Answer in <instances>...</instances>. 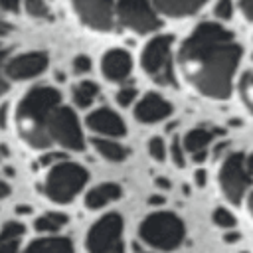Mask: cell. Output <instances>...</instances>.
I'll use <instances>...</instances> for the list:
<instances>
[{
    "instance_id": "obj_1",
    "label": "cell",
    "mask_w": 253,
    "mask_h": 253,
    "mask_svg": "<svg viewBox=\"0 0 253 253\" xmlns=\"http://www.w3.org/2000/svg\"><path fill=\"white\" fill-rule=\"evenodd\" d=\"M176 61L194 91L210 99H225L241 61V45L221 24L202 22L182 42Z\"/></svg>"
},
{
    "instance_id": "obj_2",
    "label": "cell",
    "mask_w": 253,
    "mask_h": 253,
    "mask_svg": "<svg viewBox=\"0 0 253 253\" xmlns=\"http://www.w3.org/2000/svg\"><path fill=\"white\" fill-rule=\"evenodd\" d=\"M61 103V95L55 87L40 85L32 87L16 107V128L20 138L32 148H47L51 144L47 136V119Z\"/></svg>"
},
{
    "instance_id": "obj_3",
    "label": "cell",
    "mask_w": 253,
    "mask_h": 253,
    "mask_svg": "<svg viewBox=\"0 0 253 253\" xmlns=\"http://www.w3.org/2000/svg\"><path fill=\"white\" fill-rule=\"evenodd\" d=\"M87 180H89V174L81 164L59 160L49 168L45 176L43 194L47 196V200L55 204H67L83 190Z\"/></svg>"
},
{
    "instance_id": "obj_4",
    "label": "cell",
    "mask_w": 253,
    "mask_h": 253,
    "mask_svg": "<svg viewBox=\"0 0 253 253\" xmlns=\"http://www.w3.org/2000/svg\"><path fill=\"white\" fill-rule=\"evenodd\" d=\"M140 239L154 249L172 251L184 239V223L172 211H154L146 215L138 227Z\"/></svg>"
},
{
    "instance_id": "obj_5",
    "label": "cell",
    "mask_w": 253,
    "mask_h": 253,
    "mask_svg": "<svg viewBox=\"0 0 253 253\" xmlns=\"http://www.w3.org/2000/svg\"><path fill=\"white\" fill-rule=\"evenodd\" d=\"M172 36H156L140 53L142 71L158 85H176L172 69Z\"/></svg>"
},
{
    "instance_id": "obj_6",
    "label": "cell",
    "mask_w": 253,
    "mask_h": 253,
    "mask_svg": "<svg viewBox=\"0 0 253 253\" xmlns=\"http://www.w3.org/2000/svg\"><path fill=\"white\" fill-rule=\"evenodd\" d=\"M89 253H125L123 243V217L119 213H105L87 233Z\"/></svg>"
},
{
    "instance_id": "obj_7",
    "label": "cell",
    "mask_w": 253,
    "mask_h": 253,
    "mask_svg": "<svg viewBox=\"0 0 253 253\" xmlns=\"http://www.w3.org/2000/svg\"><path fill=\"white\" fill-rule=\"evenodd\" d=\"M47 136L51 142H57L61 148L67 150H83L85 148V138L79 126V121L75 113L69 107L59 105L53 109V113L47 119Z\"/></svg>"
},
{
    "instance_id": "obj_8",
    "label": "cell",
    "mask_w": 253,
    "mask_h": 253,
    "mask_svg": "<svg viewBox=\"0 0 253 253\" xmlns=\"http://www.w3.org/2000/svg\"><path fill=\"white\" fill-rule=\"evenodd\" d=\"M115 14L123 28L136 34H150L160 28V18L150 0H119Z\"/></svg>"
},
{
    "instance_id": "obj_9",
    "label": "cell",
    "mask_w": 253,
    "mask_h": 253,
    "mask_svg": "<svg viewBox=\"0 0 253 253\" xmlns=\"http://www.w3.org/2000/svg\"><path fill=\"white\" fill-rule=\"evenodd\" d=\"M217 180H219V188H221L223 196L231 204H239L241 198L245 196L247 188L251 186V174L245 168V156L241 152L229 154L221 162Z\"/></svg>"
},
{
    "instance_id": "obj_10",
    "label": "cell",
    "mask_w": 253,
    "mask_h": 253,
    "mask_svg": "<svg viewBox=\"0 0 253 253\" xmlns=\"http://www.w3.org/2000/svg\"><path fill=\"white\" fill-rule=\"evenodd\" d=\"M79 22L97 32H109L115 18V0H71Z\"/></svg>"
},
{
    "instance_id": "obj_11",
    "label": "cell",
    "mask_w": 253,
    "mask_h": 253,
    "mask_svg": "<svg viewBox=\"0 0 253 253\" xmlns=\"http://www.w3.org/2000/svg\"><path fill=\"white\" fill-rule=\"evenodd\" d=\"M47 53L45 51H28V53H20L16 57H12L10 61L4 63V75L14 79V81H22V79H32L36 75H40L42 71H45L47 67Z\"/></svg>"
},
{
    "instance_id": "obj_12",
    "label": "cell",
    "mask_w": 253,
    "mask_h": 253,
    "mask_svg": "<svg viewBox=\"0 0 253 253\" xmlns=\"http://www.w3.org/2000/svg\"><path fill=\"white\" fill-rule=\"evenodd\" d=\"M170 115H172V105L158 93H146L134 105V119L144 125L158 123L162 119H168Z\"/></svg>"
},
{
    "instance_id": "obj_13",
    "label": "cell",
    "mask_w": 253,
    "mask_h": 253,
    "mask_svg": "<svg viewBox=\"0 0 253 253\" xmlns=\"http://www.w3.org/2000/svg\"><path fill=\"white\" fill-rule=\"evenodd\" d=\"M87 126L97 132V134H103L107 138H117V136H125L126 132V126L123 123V119L113 111V109H107V107H101V109H95L93 113H89L87 117Z\"/></svg>"
},
{
    "instance_id": "obj_14",
    "label": "cell",
    "mask_w": 253,
    "mask_h": 253,
    "mask_svg": "<svg viewBox=\"0 0 253 253\" xmlns=\"http://www.w3.org/2000/svg\"><path fill=\"white\" fill-rule=\"evenodd\" d=\"M132 59L126 49H109L101 59V71L109 81H125L130 73Z\"/></svg>"
},
{
    "instance_id": "obj_15",
    "label": "cell",
    "mask_w": 253,
    "mask_h": 253,
    "mask_svg": "<svg viewBox=\"0 0 253 253\" xmlns=\"http://www.w3.org/2000/svg\"><path fill=\"white\" fill-rule=\"evenodd\" d=\"M208 0H150L156 14H164L168 18H184L196 14Z\"/></svg>"
},
{
    "instance_id": "obj_16",
    "label": "cell",
    "mask_w": 253,
    "mask_h": 253,
    "mask_svg": "<svg viewBox=\"0 0 253 253\" xmlns=\"http://www.w3.org/2000/svg\"><path fill=\"white\" fill-rule=\"evenodd\" d=\"M121 194H123L121 186H117V184H113V182H105V184H99V186H95V188H91V190L87 192V196H85V206H87L89 210H99V208H103V206H107V204L119 200Z\"/></svg>"
},
{
    "instance_id": "obj_17",
    "label": "cell",
    "mask_w": 253,
    "mask_h": 253,
    "mask_svg": "<svg viewBox=\"0 0 253 253\" xmlns=\"http://www.w3.org/2000/svg\"><path fill=\"white\" fill-rule=\"evenodd\" d=\"M22 253H75L67 237H42L34 239Z\"/></svg>"
},
{
    "instance_id": "obj_18",
    "label": "cell",
    "mask_w": 253,
    "mask_h": 253,
    "mask_svg": "<svg viewBox=\"0 0 253 253\" xmlns=\"http://www.w3.org/2000/svg\"><path fill=\"white\" fill-rule=\"evenodd\" d=\"M93 146L95 150L105 158V160H111V162H121L128 156V148L123 146L121 142H117L115 138H107V136H95L93 138Z\"/></svg>"
},
{
    "instance_id": "obj_19",
    "label": "cell",
    "mask_w": 253,
    "mask_h": 253,
    "mask_svg": "<svg viewBox=\"0 0 253 253\" xmlns=\"http://www.w3.org/2000/svg\"><path fill=\"white\" fill-rule=\"evenodd\" d=\"M213 140V132L210 128H192L184 134V140H182V146H184V152H202L208 148V144Z\"/></svg>"
},
{
    "instance_id": "obj_20",
    "label": "cell",
    "mask_w": 253,
    "mask_h": 253,
    "mask_svg": "<svg viewBox=\"0 0 253 253\" xmlns=\"http://www.w3.org/2000/svg\"><path fill=\"white\" fill-rule=\"evenodd\" d=\"M97 95H99V87H97V83H93V81H81V83H77V85L73 87V103H75L79 109L89 107V105L95 101Z\"/></svg>"
},
{
    "instance_id": "obj_21",
    "label": "cell",
    "mask_w": 253,
    "mask_h": 253,
    "mask_svg": "<svg viewBox=\"0 0 253 253\" xmlns=\"http://www.w3.org/2000/svg\"><path fill=\"white\" fill-rule=\"evenodd\" d=\"M67 223V215L61 211H47L34 221V227L42 233H53Z\"/></svg>"
},
{
    "instance_id": "obj_22",
    "label": "cell",
    "mask_w": 253,
    "mask_h": 253,
    "mask_svg": "<svg viewBox=\"0 0 253 253\" xmlns=\"http://www.w3.org/2000/svg\"><path fill=\"white\" fill-rule=\"evenodd\" d=\"M22 235H24V225L18 221H8L0 229V245L2 243H18Z\"/></svg>"
},
{
    "instance_id": "obj_23",
    "label": "cell",
    "mask_w": 253,
    "mask_h": 253,
    "mask_svg": "<svg viewBox=\"0 0 253 253\" xmlns=\"http://www.w3.org/2000/svg\"><path fill=\"white\" fill-rule=\"evenodd\" d=\"M239 91H241V99H243V103H245L247 109L253 113V71H247V73L241 77Z\"/></svg>"
},
{
    "instance_id": "obj_24",
    "label": "cell",
    "mask_w": 253,
    "mask_h": 253,
    "mask_svg": "<svg viewBox=\"0 0 253 253\" xmlns=\"http://www.w3.org/2000/svg\"><path fill=\"white\" fill-rule=\"evenodd\" d=\"M211 219H213V223L217 227H223V229H231L235 225L233 213L229 210H225V208H215L213 213H211Z\"/></svg>"
},
{
    "instance_id": "obj_25",
    "label": "cell",
    "mask_w": 253,
    "mask_h": 253,
    "mask_svg": "<svg viewBox=\"0 0 253 253\" xmlns=\"http://www.w3.org/2000/svg\"><path fill=\"white\" fill-rule=\"evenodd\" d=\"M24 10L34 18H45L49 14L45 0H24Z\"/></svg>"
},
{
    "instance_id": "obj_26",
    "label": "cell",
    "mask_w": 253,
    "mask_h": 253,
    "mask_svg": "<svg viewBox=\"0 0 253 253\" xmlns=\"http://www.w3.org/2000/svg\"><path fill=\"white\" fill-rule=\"evenodd\" d=\"M146 150H148V156L154 158V160H158V162L164 160V156H166V146H164V140L160 136L150 138L146 142Z\"/></svg>"
},
{
    "instance_id": "obj_27",
    "label": "cell",
    "mask_w": 253,
    "mask_h": 253,
    "mask_svg": "<svg viewBox=\"0 0 253 253\" xmlns=\"http://www.w3.org/2000/svg\"><path fill=\"white\" fill-rule=\"evenodd\" d=\"M134 97H136V89H134L132 85L121 87V89L117 91V95H115V99H117V103H119L121 107H128V105L134 101Z\"/></svg>"
},
{
    "instance_id": "obj_28",
    "label": "cell",
    "mask_w": 253,
    "mask_h": 253,
    "mask_svg": "<svg viewBox=\"0 0 253 253\" xmlns=\"http://www.w3.org/2000/svg\"><path fill=\"white\" fill-rule=\"evenodd\" d=\"M233 14V4L231 0H217L213 6V16L217 20H229Z\"/></svg>"
},
{
    "instance_id": "obj_29",
    "label": "cell",
    "mask_w": 253,
    "mask_h": 253,
    "mask_svg": "<svg viewBox=\"0 0 253 253\" xmlns=\"http://www.w3.org/2000/svg\"><path fill=\"white\" fill-rule=\"evenodd\" d=\"M170 154H172V162L176 166H184L186 164V156H184V146H182V140L178 136H174L172 144H170Z\"/></svg>"
},
{
    "instance_id": "obj_30",
    "label": "cell",
    "mask_w": 253,
    "mask_h": 253,
    "mask_svg": "<svg viewBox=\"0 0 253 253\" xmlns=\"http://www.w3.org/2000/svg\"><path fill=\"white\" fill-rule=\"evenodd\" d=\"M91 69V59L87 57V55H77L75 59H73V71L77 73V75H83V73H87Z\"/></svg>"
},
{
    "instance_id": "obj_31",
    "label": "cell",
    "mask_w": 253,
    "mask_h": 253,
    "mask_svg": "<svg viewBox=\"0 0 253 253\" xmlns=\"http://www.w3.org/2000/svg\"><path fill=\"white\" fill-rule=\"evenodd\" d=\"M59 160H65V158H63V154H55V152H49V154L42 156L38 164H42V166H53V164H55V162H59Z\"/></svg>"
},
{
    "instance_id": "obj_32",
    "label": "cell",
    "mask_w": 253,
    "mask_h": 253,
    "mask_svg": "<svg viewBox=\"0 0 253 253\" xmlns=\"http://www.w3.org/2000/svg\"><path fill=\"white\" fill-rule=\"evenodd\" d=\"M4 57H6V51L0 47V97L6 93V89H8V83H6V79H4Z\"/></svg>"
},
{
    "instance_id": "obj_33",
    "label": "cell",
    "mask_w": 253,
    "mask_h": 253,
    "mask_svg": "<svg viewBox=\"0 0 253 253\" xmlns=\"http://www.w3.org/2000/svg\"><path fill=\"white\" fill-rule=\"evenodd\" d=\"M239 8H241V14L253 22V0H239Z\"/></svg>"
},
{
    "instance_id": "obj_34",
    "label": "cell",
    "mask_w": 253,
    "mask_h": 253,
    "mask_svg": "<svg viewBox=\"0 0 253 253\" xmlns=\"http://www.w3.org/2000/svg\"><path fill=\"white\" fill-rule=\"evenodd\" d=\"M20 2H22V0H0V8L6 10V12L16 14V12L20 10Z\"/></svg>"
},
{
    "instance_id": "obj_35",
    "label": "cell",
    "mask_w": 253,
    "mask_h": 253,
    "mask_svg": "<svg viewBox=\"0 0 253 253\" xmlns=\"http://www.w3.org/2000/svg\"><path fill=\"white\" fill-rule=\"evenodd\" d=\"M0 253H20V247H18V243H2Z\"/></svg>"
},
{
    "instance_id": "obj_36",
    "label": "cell",
    "mask_w": 253,
    "mask_h": 253,
    "mask_svg": "<svg viewBox=\"0 0 253 253\" xmlns=\"http://www.w3.org/2000/svg\"><path fill=\"white\" fill-rule=\"evenodd\" d=\"M194 180H196V184H198V186H206V172H204L202 168H200V170H196Z\"/></svg>"
},
{
    "instance_id": "obj_37",
    "label": "cell",
    "mask_w": 253,
    "mask_h": 253,
    "mask_svg": "<svg viewBox=\"0 0 253 253\" xmlns=\"http://www.w3.org/2000/svg\"><path fill=\"white\" fill-rule=\"evenodd\" d=\"M156 186H158V188H164V190H170V180L158 176V178H156Z\"/></svg>"
},
{
    "instance_id": "obj_38",
    "label": "cell",
    "mask_w": 253,
    "mask_h": 253,
    "mask_svg": "<svg viewBox=\"0 0 253 253\" xmlns=\"http://www.w3.org/2000/svg\"><path fill=\"white\" fill-rule=\"evenodd\" d=\"M8 194H10V186H8L4 180H0V200H2V198H6Z\"/></svg>"
},
{
    "instance_id": "obj_39",
    "label": "cell",
    "mask_w": 253,
    "mask_h": 253,
    "mask_svg": "<svg viewBox=\"0 0 253 253\" xmlns=\"http://www.w3.org/2000/svg\"><path fill=\"white\" fill-rule=\"evenodd\" d=\"M148 204L150 206H160V204H164V198L162 196H150L148 198Z\"/></svg>"
},
{
    "instance_id": "obj_40",
    "label": "cell",
    "mask_w": 253,
    "mask_h": 253,
    "mask_svg": "<svg viewBox=\"0 0 253 253\" xmlns=\"http://www.w3.org/2000/svg\"><path fill=\"white\" fill-rule=\"evenodd\" d=\"M245 168H247V172L253 176V152H251V154H249V158L245 160Z\"/></svg>"
},
{
    "instance_id": "obj_41",
    "label": "cell",
    "mask_w": 253,
    "mask_h": 253,
    "mask_svg": "<svg viewBox=\"0 0 253 253\" xmlns=\"http://www.w3.org/2000/svg\"><path fill=\"white\" fill-rule=\"evenodd\" d=\"M204 158H206V150H202V152H194V154H192V160H194V162H202Z\"/></svg>"
},
{
    "instance_id": "obj_42",
    "label": "cell",
    "mask_w": 253,
    "mask_h": 253,
    "mask_svg": "<svg viewBox=\"0 0 253 253\" xmlns=\"http://www.w3.org/2000/svg\"><path fill=\"white\" fill-rule=\"evenodd\" d=\"M8 32H10V26H8L4 20H0V38H2V36H6Z\"/></svg>"
},
{
    "instance_id": "obj_43",
    "label": "cell",
    "mask_w": 253,
    "mask_h": 253,
    "mask_svg": "<svg viewBox=\"0 0 253 253\" xmlns=\"http://www.w3.org/2000/svg\"><path fill=\"white\" fill-rule=\"evenodd\" d=\"M247 210H249V213H251V217H253V192H251L249 198H247Z\"/></svg>"
},
{
    "instance_id": "obj_44",
    "label": "cell",
    "mask_w": 253,
    "mask_h": 253,
    "mask_svg": "<svg viewBox=\"0 0 253 253\" xmlns=\"http://www.w3.org/2000/svg\"><path fill=\"white\" fill-rule=\"evenodd\" d=\"M16 211H18V213H30V211H32V208H30V206H18V208H16Z\"/></svg>"
},
{
    "instance_id": "obj_45",
    "label": "cell",
    "mask_w": 253,
    "mask_h": 253,
    "mask_svg": "<svg viewBox=\"0 0 253 253\" xmlns=\"http://www.w3.org/2000/svg\"><path fill=\"white\" fill-rule=\"evenodd\" d=\"M4 115H6V107H0V126H4V125H6Z\"/></svg>"
},
{
    "instance_id": "obj_46",
    "label": "cell",
    "mask_w": 253,
    "mask_h": 253,
    "mask_svg": "<svg viewBox=\"0 0 253 253\" xmlns=\"http://www.w3.org/2000/svg\"><path fill=\"white\" fill-rule=\"evenodd\" d=\"M223 239H225V241H235V239H237V235H235V233H227Z\"/></svg>"
},
{
    "instance_id": "obj_47",
    "label": "cell",
    "mask_w": 253,
    "mask_h": 253,
    "mask_svg": "<svg viewBox=\"0 0 253 253\" xmlns=\"http://www.w3.org/2000/svg\"><path fill=\"white\" fill-rule=\"evenodd\" d=\"M148 253H152V251H148Z\"/></svg>"
}]
</instances>
